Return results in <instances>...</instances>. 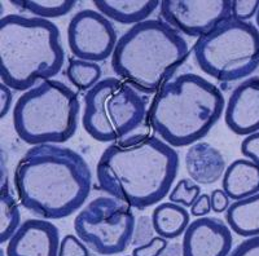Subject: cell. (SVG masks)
<instances>
[{
    "instance_id": "6da1fadb",
    "label": "cell",
    "mask_w": 259,
    "mask_h": 256,
    "mask_svg": "<svg viewBox=\"0 0 259 256\" xmlns=\"http://www.w3.org/2000/svg\"><path fill=\"white\" fill-rule=\"evenodd\" d=\"M178 171V151L144 132L106 147L96 166V177L100 190L143 211L170 194Z\"/></svg>"
},
{
    "instance_id": "7a4b0ae2",
    "label": "cell",
    "mask_w": 259,
    "mask_h": 256,
    "mask_svg": "<svg viewBox=\"0 0 259 256\" xmlns=\"http://www.w3.org/2000/svg\"><path fill=\"white\" fill-rule=\"evenodd\" d=\"M13 180L21 204L47 220L74 214L92 188L91 170L84 158L56 144L30 147L18 161Z\"/></svg>"
},
{
    "instance_id": "3957f363",
    "label": "cell",
    "mask_w": 259,
    "mask_h": 256,
    "mask_svg": "<svg viewBox=\"0 0 259 256\" xmlns=\"http://www.w3.org/2000/svg\"><path fill=\"white\" fill-rule=\"evenodd\" d=\"M224 96L198 74L180 73L168 78L154 96L148 124L172 147L198 142L221 119Z\"/></svg>"
},
{
    "instance_id": "277c9868",
    "label": "cell",
    "mask_w": 259,
    "mask_h": 256,
    "mask_svg": "<svg viewBox=\"0 0 259 256\" xmlns=\"http://www.w3.org/2000/svg\"><path fill=\"white\" fill-rule=\"evenodd\" d=\"M65 62L61 34L52 21L8 15L0 20V77L15 91L56 77Z\"/></svg>"
},
{
    "instance_id": "5b68a950",
    "label": "cell",
    "mask_w": 259,
    "mask_h": 256,
    "mask_svg": "<svg viewBox=\"0 0 259 256\" xmlns=\"http://www.w3.org/2000/svg\"><path fill=\"white\" fill-rule=\"evenodd\" d=\"M189 52L188 43L178 30L163 20H147L118 39L112 68L119 79L140 93H157L186 62Z\"/></svg>"
},
{
    "instance_id": "8992f818",
    "label": "cell",
    "mask_w": 259,
    "mask_h": 256,
    "mask_svg": "<svg viewBox=\"0 0 259 256\" xmlns=\"http://www.w3.org/2000/svg\"><path fill=\"white\" fill-rule=\"evenodd\" d=\"M79 109L77 92L70 87L59 80H41L17 100L13 127L26 144H61L77 131Z\"/></svg>"
},
{
    "instance_id": "52a82bcc",
    "label": "cell",
    "mask_w": 259,
    "mask_h": 256,
    "mask_svg": "<svg viewBox=\"0 0 259 256\" xmlns=\"http://www.w3.org/2000/svg\"><path fill=\"white\" fill-rule=\"evenodd\" d=\"M148 112L143 93L119 78H105L84 94L82 123L97 141L115 142L144 133Z\"/></svg>"
},
{
    "instance_id": "ba28073f",
    "label": "cell",
    "mask_w": 259,
    "mask_h": 256,
    "mask_svg": "<svg viewBox=\"0 0 259 256\" xmlns=\"http://www.w3.org/2000/svg\"><path fill=\"white\" fill-rule=\"evenodd\" d=\"M194 60L203 73L222 83L247 78L259 66V30L250 22L224 21L193 45Z\"/></svg>"
},
{
    "instance_id": "9c48e42d",
    "label": "cell",
    "mask_w": 259,
    "mask_h": 256,
    "mask_svg": "<svg viewBox=\"0 0 259 256\" xmlns=\"http://www.w3.org/2000/svg\"><path fill=\"white\" fill-rule=\"evenodd\" d=\"M135 215L131 206L112 195H100L74 219L78 238L100 255H117L133 243Z\"/></svg>"
},
{
    "instance_id": "30bf717a",
    "label": "cell",
    "mask_w": 259,
    "mask_h": 256,
    "mask_svg": "<svg viewBox=\"0 0 259 256\" xmlns=\"http://www.w3.org/2000/svg\"><path fill=\"white\" fill-rule=\"evenodd\" d=\"M118 43L115 27L109 18L94 9H83L73 16L68 26V44L78 60L105 61Z\"/></svg>"
},
{
    "instance_id": "8fae6325",
    "label": "cell",
    "mask_w": 259,
    "mask_h": 256,
    "mask_svg": "<svg viewBox=\"0 0 259 256\" xmlns=\"http://www.w3.org/2000/svg\"><path fill=\"white\" fill-rule=\"evenodd\" d=\"M161 16L179 33L202 38L232 17L231 0H163Z\"/></svg>"
},
{
    "instance_id": "7c38bea8",
    "label": "cell",
    "mask_w": 259,
    "mask_h": 256,
    "mask_svg": "<svg viewBox=\"0 0 259 256\" xmlns=\"http://www.w3.org/2000/svg\"><path fill=\"white\" fill-rule=\"evenodd\" d=\"M231 228L221 219L203 218L192 221L184 232L183 256H228L232 250Z\"/></svg>"
},
{
    "instance_id": "4fadbf2b",
    "label": "cell",
    "mask_w": 259,
    "mask_h": 256,
    "mask_svg": "<svg viewBox=\"0 0 259 256\" xmlns=\"http://www.w3.org/2000/svg\"><path fill=\"white\" fill-rule=\"evenodd\" d=\"M60 230L55 224L29 219L8 241L7 256H59Z\"/></svg>"
},
{
    "instance_id": "5bb4252c",
    "label": "cell",
    "mask_w": 259,
    "mask_h": 256,
    "mask_svg": "<svg viewBox=\"0 0 259 256\" xmlns=\"http://www.w3.org/2000/svg\"><path fill=\"white\" fill-rule=\"evenodd\" d=\"M226 124L236 135L249 136L259 131V77L249 78L231 93Z\"/></svg>"
},
{
    "instance_id": "9a60e30c",
    "label": "cell",
    "mask_w": 259,
    "mask_h": 256,
    "mask_svg": "<svg viewBox=\"0 0 259 256\" xmlns=\"http://www.w3.org/2000/svg\"><path fill=\"white\" fill-rule=\"evenodd\" d=\"M186 168L192 181L201 185H211L226 172V159L212 145L196 142L191 145L186 154Z\"/></svg>"
},
{
    "instance_id": "2e32d148",
    "label": "cell",
    "mask_w": 259,
    "mask_h": 256,
    "mask_svg": "<svg viewBox=\"0 0 259 256\" xmlns=\"http://www.w3.org/2000/svg\"><path fill=\"white\" fill-rule=\"evenodd\" d=\"M230 199L240 200L259 193V166L249 159H236L226 168L222 181Z\"/></svg>"
},
{
    "instance_id": "e0dca14e",
    "label": "cell",
    "mask_w": 259,
    "mask_h": 256,
    "mask_svg": "<svg viewBox=\"0 0 259 256\" xmlns=\"http://www.w3.org/2000/svg\"><path fill=\"white\" fill-rule=\"evenodd\" d=\"M97 12L123 25H138L147 21L161 6L158 0H94Z\"/></svg>"
},
{
    "instance_id": "ac0fdd59",
    "label": "cell",
    "mask_w": 259,
    "mask_h": 256,
    "mask_svg": "<svg viewBox=\"0 0 259 256\" xmlns=\"http://www.w3.org/2000/svg\"><path fill=\"white\" fill-rule=\"evenodd\" d=\"M226 220L237 236H259V193L235 200L227 210Z\"/></svg>"
},
{
    "instance_id": "d6986e66",
    "label": "cell",
    "mask_w": 259,
    "mask_h": 256,
    "mask_svg": "<svg viewBox=\"0 0 259 256\" xmlns=\"http://www.w3.org/2000/svg\"><path fill=\"white\" fill-rule=\"evenodd\" d=\"M152 224L154 232L166 239L182 236L189 225V214L180 204L167 202L161 203L153 210Z\"/></svg>"
},
{
    "instance_id": "ffe728a7",
    "label": "cell",
    "mask_w": 259,
    "mask_h": 256,
    "mask_svg": "<svg viewBox=\"0 0 259 256\" xmlns=\"http://www.w3.org/2000/svg\"><path fill=\"white\" fill-rule=\"evenodd\" d=\"M21 227V212L17 200L9 189L8 180L2 181L0 190V243L4 244L12 238Z\"/></svg>"
},
{
    "instance_id": "44dd1931",
    "label": "cell",
    "mask_w": 259,
    "mask_h": 256,
    "mask_svg": "<svg viewBox=\"0 0 259 256\" xmlns=\"http://www.w3.org/2000/svg\"><path fill=\"white\" fill-rule=\"evenodd\" d=\"M11 3L43 20L62 17L77 6L75 0H11Z\"/></svg>"
},
{
    "instance_id": "7402d4cb",
    "label": "cell",
    "mask_w": 259,
    "mask_h": 256,
    "mask_svg": "<svg viewBox=\"0 0 259 256\" xmlns=\"http://www.w3.org/2000/svg\"><path fill=\"white\" fill-rule=\"evenodd\" d=\"M103 70L96 62L83 61L78 59L69 60V65L66 69V77L70 80L74 87L79 91H87L100 82Z\"/></svg>"
},
{
    "instance_id": "603a6c76",
    "label": "cell",
    "mask_w": 259,
    "mask_h": 256,
    "mask_svg": "<svg viewBox=\"0 0 259 256\" xmlns=\"http://www.w3.org/2000/svg\"><path fill=\"white\" fill-rule=\"evenodd\" d=\"M201 195V186L192 183L188 179H182L168 194V199L172 203L183 204L184 207H192Z\"/></svg>"
},
{
    "instance_id": "cb8c5ba5",
    "label": "cell",
    "mask_w": 259,
    "mask_h": 256,
    "mask_svg": "<svg viewBox=\"0 0 259 256\" xmlns=\"http://www.w3.org/2000/svg\"><path fill=\"white\" fill-rule=\"evenodd\" d=\"M259 9V0H231V12L235 20L245 21L256 16Z\"/></svg>"
},
{
    "instance_id": "d4e9b609",
    "label": "cell",
    "mask_w": 259,
    "mask_h": 256,
    "mask_svg": "<svg viewBox=\"0 0 259 256\" xmlns=\"http://www.w3.org/2000/svg\"><path fill=\"white\" fill-rule=\"evenodd\" d=\"M59 256H90V250L78 237L68 234L60 243Z\"/></svg>"
},
{
    "instance_id": "484cf974",
    "label": "cell",
    "mask_w": 259,
    "mask_h": 256,
    "mask_svg": "<svg viewBox=\"0 0 259 256\" xmlns=\"http://www.w3.org/2000/svg\"><path fill=\"white\" fill-rule=\"evenodd\" d=\"M168 247L167 239L158 236L150 239L148 243L138 246L133 250V256H161Z\"/></svg>"
},
{
    "instance_id": "4316f807",
    "label": "cell",
    "mask_w": 259,
    "mask_h": 256,
    "mask_svg": "<svg viewBox=\"0 0 259 256\" xmlns=\"http://www.w3.org/2000/svg\"><path fill=\"white\" fill-rule=\"evenodd\" d=\"M241 153L249 161L259 166V131L244 138L241 142Z\"/></svg>"
},
{
    "instance_id": "83f0119b",
    "label": "cell",
    "mask_w": 259,
    "mask_h": 256,
    "mask_svg": "<svg viewBox=\"0 0 259 256\" xmlns=\"http://www.w3.org/2000/svg\"><path fill=\"white\" fill-rule=\"evenodd\" d=\"M228 256H259V236L242 241Z\"/></svg>"
},
{
    "instance_id": "f1b7e54d",
    "label": "cell",
    "mask_w": 259,
    "mask_h": 256,
    "mask_svg": "<svg viewBox=\"0 0 259 256\" xmlns=\"http://www.w3.org/2000/svg\"><path fill=\"white\" fill-rule=\"evenodd\" d=\"M211 198V210L215 214H222V212L227 211L230 204V197L226 194V191L223 189H215L210 194Z\"/></svg>"
},
{
    "instance_id": "f546056e",
    "label": "cell",
    "mask_w": 259,
    "mask_h": 256,
    "mask_svg": "<svg viewBox=\"0 0 259 256\" xmlns=\"http://www.w3.org/2000/svg\"><path fill=\"white\" fill-rule=\"evenodd\" d=\"M211 211V198L209 194H201L191 207V215L193 216H205Z\"/></svg>"
},
{
    "instance_id": "4dcf8cb0",
    "label": "cell",
    "mask_w": 259,
    "mask_h": 256,
    "mask_svg": "<svg viewBox=\"0 0 259 256\" xmlns=\"http://www.w3.org/2000/svg\"><path fill=\"white\" fill-rule=\"evenodd\" d=\"M12 105V92L8 85L0 83V115L4 118Z\"/></svg>"
},
{
    "instance_id": "1f68e13d",
    "label": "cell",
    "mask_w": 259,
    "mask_h": 256,
    "mask_svg": "<svg viewBox=\"0 0 259 256\" xmlns=\"http://www.w3.org/2000/svg\"><path fill=\"white\" fill-rule=\"evenodd\" d=\"M183 255L182 253V247H180V244L175 243V244H168L167 250L165 252L162 253L161 256H180Z\"/></svg>"
},
{
    "instance_id": "d6a6232c",
    "label": "cell",
    "mask_w": 259,
    "mask_h": 256,
    "mask_svg": "<svg viewBox=\"0 0 259 256\" xmlns=\"http://www.w3.org/2000/svg\"><path fill=\"white\" fill-rule=\"evenodd\" d=\"M255 21H256V25H258V27H259V9H258V13H256V16H255Z\"/></svg>"
}]
</instances>
